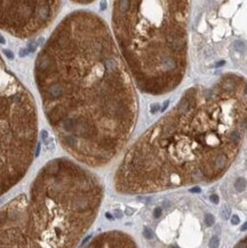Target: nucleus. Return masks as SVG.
I'll use <instances>...</instances> for the list:
<instances>
[{
  "mask_svg": "<svg viewBox=\"0 0 247 248\" xmlns=\"http://www.w3.org/2000/svg\"><path fill=\"white\" fill-rule=\"evenodd\" d=\"M189 1L119 0L112 29L137 88L164 95L178 86L187 69Z\"/></svg>",
  "mask_w": 247,
  "mask_h": 248,
  "instance_id": "obj_4",
  "label": "nucleus"
},
{
  "mask_svg": "<svg viewBox=\"0 0 247 248\" xmlns=\"http://www.w3.org/2000/svg\"><path fill=\"white\" fill-rule=\"evenodd\" d=\"M125 213H126V215H132L134 213V211L132 208H126V211H125Z\"/></svg>",
  "mask_w": 247,
  "mask_h": 248,
  "instance_id": "obj_24",
  "label": "nucleus"
},
{
  "mask_svg": "<svg viewBox=\"0 0 247 248\" xmlns=\"http://www.w3.org/2000/svg\"><path fill=\"white\" fill-rule=\"evenodd\" d=\"M235 188H236V190L239 191V192H241V191L245 190V188H246V181H245V178L240 177V178L237 179L236 183H235Z\"/></svg>",
  "mask_w": 247,
  "mask_h": 248,
  "instance_id": "obj_7",
  "label": "nucleus"
},
{
  "mask_svg": "<svg viewBox=\"0 0 247 248\" xmlns=\"http://www.w3.org/2000/svg\"><path fill=\"white\" fill-rule=\"evenodd\" d=\"M34 78L47 120L74 159L101 167L123 150L137 97L104 20L88 10L65 16L37 56Z\"/></svg>",
  "mask_w": 247,
  "mask_h": 248,
  "instance_id": "obj_1",
  "label": "nucleus"
},
{
  "mask_svg": "<svg viewBox=\"0 0 247 248\" xmlns=\"http://www.w3.org/2000/svg\"><path fill=\"white\" fill-rule=\"evenodd\" d=\"M36 102L0 57V195L27 174L37 148Z\"/></svg>",
  "mask_w": 247,
  "mask_h": 248,
  "instance_id": "obj_5",
  "label": "nucleus"
},
{
  "mask_svg": "<svg viewBox=\"0 0 247 248\" xmlns=\"http://www.w3.org/2000/svg\"><path fill=\"white\" fill-rule=\"evenodd\" d=\"M0 44H6V40H5V38L1 34H0Z\"/></svg>",
  "mask_w": 247,
  "mask_h": 248,
  "instance_id": "obj_27",
  "label": "nucleus"
},
{
  "mask_svg": "<svg viewBox=\"0 0 247 248\" xmlns=\"http://www.w3.org/2000/svg\"><path fill=\"white\" fill-rule=\"evenodd\" d=\"M41 137H42V140L46 142V140L48 138V133H47L46 130H42V132H41Z\"/></svg>",
  "mask_w": 247,
  "mask_h": 248,
  "instance_id": "obj_21",
  "label": "nucleus"
},
{
  "mask_svg": "<svg viewBox=\"0 0 247 248\" xmlns=\"http://www.w3.org/2000/svg\"><path fill=\"white\" fill-rule=\"evenodd\" d=\"M143 234H144V237L148 238V239H152V238H153V232H152L151 229H149V228H144Z\"/></svg>",
  "mask_w": 247,
  "mask_h": 248,
  "instance_id": "obj_11",
  "label": "nucleus"
},
{
  "mask_svg": "<svg viewBox=\"0 0 247 248\" xmlns=\"http://www.w3.org/2000/svg\"><path fill=\"white\" fill-rule=\"evenodd\" d=\"M105 216H107V218H108V219H111V221L113 219V216H112V215L110 214V213H105Z\"/></svg>",
  "mask_w": 247,
  "mask_h": 248,
  "instance_id": "obj_25",
  "label": "nucleus"
},
{
  "mask_svg": "<svg viewBox=\"0 0 247 248\" xmlns=\"http://www.w3.org/2000/svg\"><path fill=\"white\" fill-rule=\"evenodd\" d=\"M239 221H240V219H239V217L237 216V215H233V216L231 217V223L233 224V225H237V224H239Z\"/></svg>",
  "mask_w": 247,
  "mask_h": 248,
  "instance_id": "obj_16",
  "label": "nucleus"
},
{
  "mask_svg": "<svg viewBox=\"0 0 247 248\" xmlns=\"http://www.w3.org/2000/svg\"><path fill=\"white\" fill-rule=\"evenodd\" d=\"M159 104L158 103H154V104H152L151 106H150V112L152 113V114H154V113H157L159 111Z\"/></svg>",
  "mask_w": 247,
  "mask_h": 248,
  "instance_id": "obj_13",
  "label": "nucleus"
},
{
  "mask_svg": "<svg viewBox=\"0 0 247 248\" xmlns=\"http://www.w3.org/2000/svg\"><path fill=\"white\" fill-rule=\"evenodd\" d=\"M240 230L241 231H246L247 230V222H246V223H244V225L240 228Z\"/></svg>",
  "mask_w": 247,
  "mask_h": 248,
  "instance_id": "obj_26",
  "label": "nucleus"
},
{
  "mask_svg": "<svg viewBox=\"0 0 247 248\" xmlns=\"http://www.w3.org/2000/svg\"><path fill=\"white\" fill-rule=\"evenodd\" d=\"M78 4H84V5H87V4H90L92 1H77Z\"/></svg>",
  "mask_w": 247,
  "mask_h": 248,
  "instance_id": "obj_28",
  "label": "nucleus"
},
{
  "mask_svg": "<svg viewBox=\"0 0 247 248\" xmlns=\"http://www.w3.org/2000/svg\"><path fill=\"white\" fill-rule=\"evenodd\" d=\"M39 153H40V143L37 144V148H36V153H34V157H38Z\"/></svg>",
  "mask_w": 247,
  "mask_h": 248,
  "instance_id": "obj_22",
  "label": "nucleus"
},
{
  "mask_svg": "<svg viewBox=\"0 0 247 248\" xmlns=\"http://www.w3.org/2000/svg\"><path fill=\"white\" fill-rule=\"evenodd\" d=\"M190 191H191V192H194V193H198V192H200V189H199L198 186H194V188H192Z\"/></svg>",
  "mask_w": 247,
  "mask_h": 248,
  "instance_id": "obj_23",
  "label": "nucleus"
},
{
  "mask_svg": "<svg viewBox=\"0 0 247 248\" xmlns=\"http://www.w3.org/2000/svg\"><path fill=\"white\" fill-rule=\"evenodd\" d=\"M172 248H178V247H176V246H175V247H172Z\"/></svg>",
  "mask_w": 247,
  "mask_h": 248,
  "instance_id": "obj_31",
  "label": "nucleus"
},
{
  "mask_svg": "<svg viewBox=\"0 0 247 248\" xmlns=\"http://www.w3.org/2000/svg\"><path fill=\"white\" fill-rule=\"evenodd\" d=\"M211 201L213 204H218V197L216 194H212L211 195Z\"/></svg>",
  "mask_w": 247,
  "mask_h": 248,
  "instance_id": "obj_18",
  "label": "nucleus"
},
{
  "mask_svg": "<svg viewBox=\"0 0 247 248\" xmlns=\"http://www.w3.org/2000/svg\"><path fill=\"white\" fill-rule=\"evenodd\" d=\"M62 8L61 1H0V28L30 38L47 28Z\"/></svg>",
  "mask_w": 247,
  "mask_h": 248,
  "instance_id": "obj_6",
  "label": "nucleus"
},
{
  "mask_svg": "<svg viewBox=\"0 0 247 248\" xmlns=\"http://www.w3.org/2000/svg\"><path fill=\"white\" fill-rule=\"evenodd\" d=\"M101 8H102V9L105 8V2H102V6H101Z\"/></svg>",
  "mask_w": 247,
  "mask_h": 248,
  "instance_id": "obj_30",
  "label": "nucleus"
},
{
  "mask_svg": "<svg viewBox=\"0 0 247 248\" xmlns=\"http://www.w3.org/2000/svg\"><path fill=\"white\" fill-rule=\"evenodd\" d=\"M233 47H235V49H236L237 51H239V53H244V51L246 50V45H245V42L239 41V40L235 42Z\"/></svg>",
  "mask_w": 247,
  "mask_h": 248,
  "instance_id": "obj_8",
  "label": "nucleus"
},
{
  "mask_svg": "<svg viewBox=\"0 0 247 248\" xmlns=\"http://www.w3.org/2000/svg\"><path fill=\"white\" fill-rule=\"evenodd\" d=\"M223 64H224V61H222V62H218L217 64H216V67L218 68V67H221V65H223Z\"/></svg>",
  "mask_w": 247,
  "mask_h": 248,
  "instance_id": "obj_29",
  "label": "nucleus"
},
{
  "mask_svg": "<svg viewBox=\"0 0 247 248\" xmlns=\"http://www.w3.org/2000/svg\"><path fill=\"white\" fill-rule=\"evenodd\" d=\"M221 216H222V218L228 219L230 217V209L229 208H223L222 211H221Z\"/></svg>",
  "mask_w": 247,
  "mask_h": 248,
  "instance_id": "obj_12",
  "label": "nucleus"
},
{
  "mask_svg": "<svg viewBox=\"0 0 247 248\" xmlns=\"http://www.w3.org/2000/svg\"><path fill=\"white\" fill-rule=\"evenodd\" d=\"M46 146L47 149H54V144H53V138H49L48 141H46Z\"/></svg>",
  "mask_w": 247,
  "mask_h": 248,
  "instance_id": "obj_17",
  "label": "nucleus"
},
{
  "mask_svg": "<svg viewBox=\"0 0 247 248\" xmlns=\"http://www.w3.org/2000/svg\"><path fill=\"white\" fill-rule=\"evenodd\" d=\"M2 51H4V54L9 58V60H13V58H14V55H13V53H11L10 50H8V49H4Z\"/></svg>",
  "mask_w": 247,
  "mask_h": 248,
  "instance_id": "obj_15",
  "label": "nucleus"
},
{
  "mask_svg": "<svg viewBox=\"0 0 247 248\" xmlns=\"http://www.w3.org/2000/svg\"><path fill=\"white\" fill-rule=\"evenodd\" d=\"M101 199L96 176L65 158L50 160L29 194L0 209V248H74Z\"/></svg>",
  "mask_w": 247,
  "mask_h": 248,
  "instance_id": "obj_3",
  "label": "nucleus"
},
{
  "mask_svg": "<svg viewBox=\"0 0 247 248\" xmlns=\"http://www.w3.org/2000/svg\"><path fill=\"white\" fill-rule=\"evenodd\" d=\"M247 82L227 73L188 89L125 155L116 174L123 193H147L217 178L247 129Z\"/></svg>",
  "mask_w": 247,
  "mask_h": 248,
  "instance_id": "obj_2",
  "label": "nucleus"
},
{
  "mask_svg": "<svg viewBox=\"0 0 247 248\" xmlns=\"http://www.w3.org/2000/svg\"><path fill=\"white\" fill-rule=\"evenodd\" d=\"M29 53H30V51L28 50V48H27V49H21V51H20V56H21V57H24V56H27Z\"/></svg>",
  "mask_w": 247,
  "mask_h": 248,
  "instance_id": "obj_19",
  "label": "nucleus"
},
{
  "mask_svg": "<svg viewBox=\"0 0 247 248\" xmlns=\"http://www.w3.org/2000/svg\"><path fill=\"white\" fill-rule=\"evenodd\" d=\"M161 213H163V209H161L160 207H157V208L153 211L154 217H157V218H158V217H160L161 216Z\"/></svg>",
  "mask_w": 247,
  "mask_h": 248,
  "instance_id": "obj_14",
  "label": "nucleus"
},
{
  "mask_svg": "<svg viewBox=\"0 0 247 248\" xmlns=\"http://www.w3.org/2000/svg\"><path fill=\"white\" fill-rule=\"evenodd\" d=\"M214 223H215V218H214V216L212 214H207L205 216V224L207 226H212Z\"/></svg>",
  "mask_w": 247,
  "mask_h": 248,
  "instance_id": "obj_9",
  "label": "nucleus"
},
{
  "mask_svg": "<svg viewBox=\"0 0 247 248\" xmlns=\"http://www.w3.org/2000/svg\"><path fill=\"white\" fill-rule=\"evenodd\" d=\"M218 244H220L218 238L216 237V236H214V237H212L211 240H209V248H217Z\"/></svg>",
  "mask_w": 247,
  "mask_h": 248,
  "instance_id": "obj_10",
  "label": "nucleus"
},
{
  "mask_svg": "<svg viewBox=\"0 0 247 248\" xmlns=\"http://www.w3.org/2000/svg\"><path fill=\"white\" fill-rule=\"evenodd\" d=\"M114 216H116L117 218H121V217H123V213L120 211H118V209H116V211H114Z\"/></svg>",
  "mask_w": 247,
  "mask_h": 248,
  "instance_id": "obj_20",
  "label": "nucleus"
}]
</instances>
